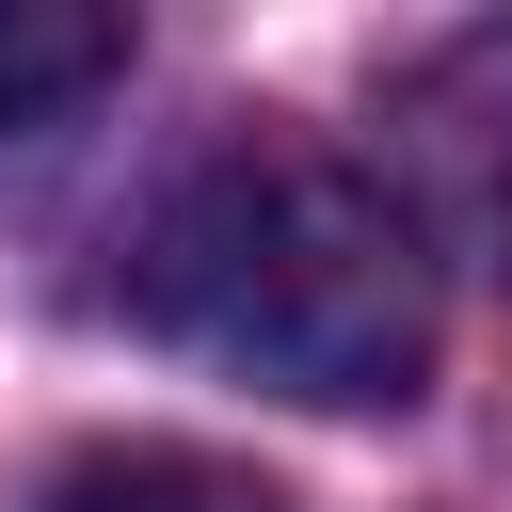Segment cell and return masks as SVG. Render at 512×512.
<instances>
[{
  "label": "cell",
  "instance_id": "6da1fadb",
  "mask_svg": "<svg viewBox=\"0 0 512 512\" xmlns=\"http://www.w3.org/2000/svg\"><path fill=\"white\" fill-rule=\"evenodd\" d=\"M112 304L272 400L368 416L432 384V240L384 192V160L288 144V128H224L192 176H160V208L128 224Z\"/></svg>",
  "mask_w": 512,
  "mask_h": 512
},
{
  "label": "cell",
  "instance_id": "7a4b0ae2",
  "mask_svg": "<svg viewBox=\"0 0 512 512\" xmlns=\"http://www.w3.org/2000/svg\"><path fill=\"white\" fill-rule=\"evenodd\" d=\"M384 192L416 208L432 256L512 272V32H448L384 96Z\"/></svg>",
  "mask_w": 512,
  "mask_h": 512
},
{
  "label": "cell",
  "instance_id": "3957f363",
  "mask_svg": "<svg viewBox=\"0 0 512 512\" xmlns=\"http://www.w3.org/2000/svg\"><path fill=\"white\" fill-rule=\"evenodd\" d=\"M96 80H128V16H96V0H0V144H48Z\"/></svg>",
  "mask_w": 512,
  "mask_h": 512
},
{
  "label": "cell",
  "instance_id": "277c9868",
  "mask_svg": "<svg viewBox=\"0 0 512 512\" xmlns=\"http://www.w3.org/2000/svg\"><path fill=\"white\" fill-rule=\"evenodd\" d=\"M32 512H288V496L224 448H80L32 480Z\"/></svg>",
  "mask_w": 512,
  "mask_h": 512
}]
</instances>
